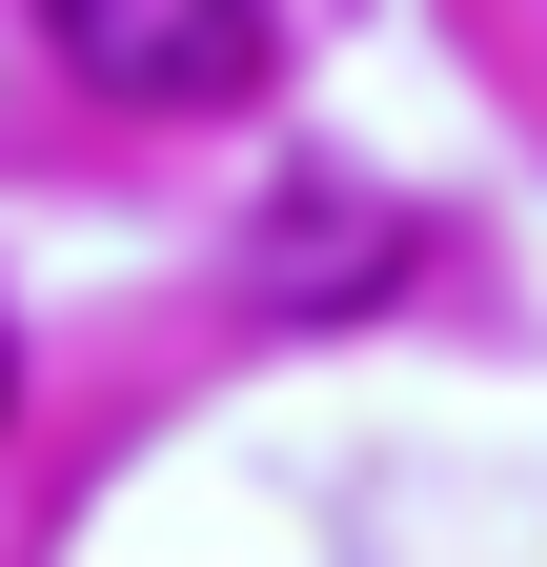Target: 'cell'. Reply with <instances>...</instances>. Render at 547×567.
I'll list each match as a JSON object with an SVG mask.
<instances>
[{"mask_svg": "<svg viewBox=\"0 0 547 567\" xmlns=\"http://www.w3.org/2000/svg\"><path fill=\"white\" fill-rule=\"evenodd\" d=\"M41 41L82 61L102 102H143V122L264 102V0H41Z\"/></svg>", "mask_w": 547, "mask_h": 567, "instance_id": "6da1fadb", "label": "cell"}, {"mask_svg": "<svg viewBox=\"0 0 547 567\" xmlns=\"http://www.w3.org/2000/svg\"><path fill=\"white\" fill-rule=\"evenodd\" d=\"M0 405H21V344H0Z\"/></svg>", "mask_w": 547, "mask_h": 567, "instance_id": "7a4b0ae2", "label": "cell"}]
</instances>
